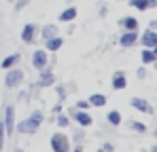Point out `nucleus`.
Wrapping results in <instances>:
<instances>
[{"label": "nucleus", "mask_w": 157, "mask_h": 152, "mask_svg": "<svg viewBox=\"0 0 157 152\" xmlns=\"http://www.w3.org/2000/svg\"><path fill=\"white\" fill-rule=\"evenodd\" d=\"M53 82H55V76H53V72H49V70H43V74H40V78H38V87H51Z\"/></svg>", "instance_id": "9"}, {"label": "nucleus", "mask_w": 157, "mask_h": 152, "mask_svg": "<svg viewBox=\"0 0 157 152\" xmlns=\"http://www.w3.org/2000/svg\"><path fill=\"white\" fill-rule=\"evenodd\" d=\"M57 125H59V127H68V125H70V121H68L66 116H59V118H57Z\"/></svg>", "instance_id": "23"}, {"label": "nucleus", "mask_w": 157, "mask_h": 152, "mask_svg": "<svg viewBox=\"0 0 157 152\" xmlns=\"http://www.w3.org/2000/svg\"><path fill=\"white\" fill-rule=\"evenodd\" d=\"M62 47V38L53 36V38H47V51H57Z\"/></svg>", "instance_id": "16"}, {"label": "nucleus", "mask_w": 157, "mask_h": 152, "mask_svg": "<svg viewBox=\"0 0 157 152\" xmlns=\"http://www.w3.org/2000/svg\"><path fill=\"white\" fill-rule=\"evenodd\" d=\"M19 57H21L19 53H13V55H9V57H6V59L2 61V68H4V70H9V68H13V66H15V63L19 61Z\"/></svg>", "instance_id": "13"}, {"label": "nucleus", "mask_w": 157, "mask_h": 152, "mask_svg": "<svg viewBox=\"0 0 157 152\" xmlns=\"http://www.w3.org/2000/svg\"><path fill=\"white\" fill-rule=\"evenodd\" d=\"M51 148H53V152H68L70 150V142H68V137L64 133H53Z\"/></svg>", "instance_id": "2"}, {"label": "nucleus", "mask_w": 157, "mask_h": 152, "mask_svg": "<svg viewBox=\"0 0 157 152\" xmlns=\"http://www.w3.org/2000/svg\"><path fill=\"white\" fill-rule=\"evenodd\" d=\"M140 42L144 45V49H155V47H157V32H153V30H147V32L142 34Z\"/></svg>", "instance_id": "4"}, {"label": "nucleus", "mask_w": 157, "mask_h": 152, "mask_svg": "<svg viewBox=\"0 0 157 152\" xmlns=\"http://www.w3.org/2000/svg\"><path fill=\"white\" fill-rule=\"evenodd\" d=\"M40 123H43V112L36 110V112H32V114L28 116L26 121H21V123L17 125V131H19V133H36V129L40 127Z\"/></svg>", "instance_id": "1"}, {"label": "nucleus", "mask_w": 157, "mask_h": 152, "mask_svg": "<svg viewBox=\"0 0 157 152\" xmlns=\"http://www.w3.org/2000/svg\"><path fill=\"white\" fill-rule=\"evenodd\" d=\"M75 152H83V150H81V148H77V150H75Z\"/></svg>", "instance_id": "29"}, {"label": "nucleus", "mask_w": 157, "mask_h": 152, "mask_svg": "<svg viewBox=\"0 0 157 152\" xmlns=\"http://www.w3.org/2000/svg\"><path fill=\"white\" fill-rule=\"evenodd\" d=\"M28 2H30V0H19V2L15 4V11H19V9H24V6L28 4Z\"/></svg>", "instance_id": "25"}, {"label": "nucleus", "mask_w": 157, "mask_h": 152, "mask_svg": "<svg viewBox=\"0 0 157 152\" xmlns=\"http://www.w3.org/2000/svg\"><path fill=\"white\" fill-rule=\"evenodd\" d=\"M151 152H157V146H153V148H151Z\"/></svg>", "instance_id": "28"}, {"label": "nucleus", "mask_w": 157, "mask_h": 152, "mask_svg": "<svg viewBox=\"0 0 157 152\" xmlns=\"http://www.w3.org/2000/svg\"><path fill=\"white\" fill-rule=\"evenodd\" d=\"M121 25H123L125 30H138V19H134V17H123V19H121Z\"/></svg>", "instance_id": "15"}, {"label": "nucleus", "mask_w": 157, "mask_h": 152, "mask_svg": "<svg viewBox=\"0 0 157 152\" xmlns=\"http://www.w3.org/2000/svg\"><path fill=\"white\" fill-rule=\"evenodd\" d=\"M136 40H138V32H136V30H128V32L119 38V45H121V47H132V45H136Z\"/></svg>", "instance_id": "5"}, {"label": "nucleus", "mask_w": 157, "mask_h": 152, "mask_svg": "<svg viewBox=\"0 0 157 152\" xmlns=\"http://www.w3.org/2000/svg\"><path fill=\"white\" fill-rule=\"evenodd\" d=\"M34 34H36V25L28 24L26 27H24V32H21V40H24V42H32V40H34Z\"/></svg>", "instance_id": "10"}, {"label": "nucleus", "mask_w": 157, "mask_h": 152, "mask_svg": "<svg viewBox=\"0 0 157 152\" xmlns=\"http://www.w3.org/2000/svg\"><path fill=\"white\" fill-rule=\"evenodd\" d=\"M89 106H91L89 101H78V108H81V110H85V108H89Z\"/></svg>", "instance_id": "26"}, {"label": "nucleus", "mask_w": 157, "mask_h": 152, "mask_svg": "<svg viewBox=\"0 0 157 152\" xmlns=\"http://www.w3.org/2000/svg\"><path fill=\"white\" fill-rule=\"evenodd\" d=\"M15 152H21V150H15Z\"/></svg>", "instance_id": "32"}, {"label": "nucleus", "mask_w": 157, "mask_h": 152, "mask_svg": "<svg viewBox=\"0 0 157 152\" xmlns=\"http://www.w3.org/2000/svg\"><path fill=\"white\" fill-rule=\"evenodd\" d=\"M128 80H125V74L123 72H115L113 74V89H125Z\"/></svg>", "instance_id": "11"}, {"label": "nucleus", "mask_w": 157, "mask_h": 152, "mask_svg": "<svg viewBox=\"0 0 157 152\" xmlns=\"http://www.w3.org/2000/svg\"><path fill=\"white\" fill-rule=\"evenodd\" d=\"M77 17V9L75 6H70V9H66L62 15H59V21H72Z\"/></svg>", "instance_id": "14"}, {"label": "nucleus", "mask_w": 157, "mask_h": 152, "mask_svg": "<svg viewBox=\"0 0 157 152\" xmlns=\"http://www.w3.org/2000/svg\"><path fill=\"white\" fill-rule=\"evenodd\" d=\"M15 110H13V106H6V110H4V129L6 131H13V127H15Z\"/></svg>", "instance_id": "7"}, {"label": "nucleus", "mask_w": 157, "mask_h": 152, "mask_svg": "<svg viewBox=\"0 0 157 152\" xmlns=\"http://www.w3.org/2000/svg\"><path fill=\"white\" fill-rule=\"evenodd\" d=\"M89 103H91V106H104L106 103V95H100V93H96V95H91V97H89Z\"/></svg>", "instance_id": "19"}, {"label": "nucleus", "mask_w": 157, "mask_h": 152, "mask_svg": "<svg viewBox=\"0 0 157 152\" xmlns=\"http://www.w3.org/2000/svg\"><path fill=\"white\" fill-rule=\"evenodd\" d=\"M32 63H34L36 70H43V68L47 66V53H45V51H36V53L32 55Z\"/></svg>", "instance_id": "8"}, {"label": "nucleus", "mask_w": 157, "mask_h": 152, "mask_svg": "<svg viewBox=\"0 0 157 152\" xmlns=\"http://www.w3.org/2000/svg\"><path fill=\"white\" fill-rule=\"evenodd\" d=\"M53 36H57V27H55V25H45V27H43V38H45V40H47V38H53Z\"/></svg>", "instance_id": "18"}, {"label": "nucleus", "mask_w": 157, "mask_h": 152, "mask_svg": "<svg viewBox=\"0 0 157 152\" xmlns=\"http://www.w3.org/2000/svg\"><path fill=\"white\" fill-rule=\"evenodd\" d=\"M106 118H108V123H110V125H119V123H121V114H119L117 110L108 112V116H106Z\"/></svg>", "instance_id": "21"}, {"label": "nucleus", "mask_w": 157, "mask_h": 152, "mask_svg": "<svg viewBox=\"0 0 157 152\" xmlns=\"http://www.w3.org/2000/svg\"><path fill=\"white\" fill-rule=\"evenodd\" d=\"M157 6V0H149V9H155Z\"/></svg>", "instance_id": "27"}, {"label": "nucleus", "mask_w": 157, "mask_h": 152, "mask_svg": "<svg viewBox=\"0 0 157 152\" xmlns=\"http://www.w3.org/2000/svg\"><path fill=\"white\" fill-rule=\"evenodd\" d=\"M132 129L134 131H144V125L142 123H132Z\"/></svg>", "instance_id": "24"}, {"label": "nucleus", "mask_w": 157, "mask_h": 152, "mask_svg": "<svg viewBox=\"0 0 157 152\" xmlns=\"http://www.w3.org/2000/svg\"><path fill=\"white\" fill-rule=\"evenodd\" d=\"M155 59H157V55H155L153 49H144L142 51V61H144V63H153Z\"/></svg>", "instance_id": "17"}, {"label": "nucleus", "mask_w": 157, "mask_h": 152, "mask_svg": "<svg viewBox=\"0 0 157 152\" xmlns=\"http://www.w3.org/2000/svg\"><path fill=\"white\" fill-rule=\"evenodd\" d=\"M2 146H4V125L0 123V152H2Z\"/></svg>", "instance_id": "22"}, {"label": "nucleus", "mask_w": 157, "mask_h": 152, "mask_svg": "<svg viewBox=\"0 0 157 152\" xmlns=\"http://www.w3.org/2000/svg\"><path fill=\"white\" fill-rule=\"evenodd\" d=\"M130 6L138 9V11H147L149 9V0H130Z\"/></svg>", "instance_id": "20"}, {"label": "nucleus", "mask_w": 157, "mask_h": 152, "mask_svg": "<svg viewBox=\"0 0 157 152\" xmlns=\"http://www.w3.org/2000/svg\"><path fill=\"white\" fill-rule=\"evenodd\" d=\"M132 106L136 108V110H140V112H147V114H153V108L149 106V101L147 100H142V97H132L130 101Z\"/></svg>", "instance_id": "6"}, {"label": "nucleus", "mask_w": 157, "mask_h": 152, "mask_svg": "<svg viewBox=\"0 0 157 152\" xmlns=\"http://www.w3.org/2000/svg\"><path fill=\"white\" fill-rule=\"evenodd\" d=\"M155 137H157V129H155Z\"/></svg>", "instance_id": "31"}, {"label": "nucleus", "mask_w": 157, "mask_h": 152, "mask_svg": "<svg viewBox=\"0 0 157 152\" xmlns=\"http://www.w3.org/2000/svg\"><path fill=\"white\" fill-rule=\"evenodd\" d=\"M21 80H24V72H21V70H11V68H9V74L4 78V85H6L9 89H11V87H17Z\"/></svg>", "instance_id": "3"}, {"label": "nucleus", "mask_w": 157, "mask_h": 152, "mask_svg": "<svg viewBox=\"0 0 157 152\" xmlns=\"http://www.w3.org/2000/svg\"><path fill=\"white\" fill-rule=\"evenodd\" d=\"M153 51H155V55H157V47H155V49H153Z\"/></svg>", "instance_id": "30"}, {"label": "nucleus", "mask_w": 157, "mask_h": 152, "mask_svg": "<svg viewBox=\"0 0 157 152\" xmlns=\"http://www.w3.org/2000/svg\"><path fill=\"white\" fill-rule=\"evenodd\" d=\"M75 118H77V123L81 127H89L94 121H91V116L87 114V112H83V110H78V112H75Z\"/></svg>", "instance_id": "12"}]
</instances>
